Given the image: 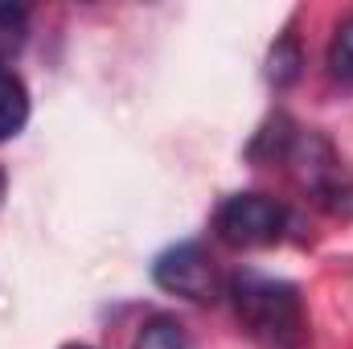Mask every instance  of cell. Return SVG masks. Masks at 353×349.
Listing matches in <instances>:
<instances>
[{
  "label": "cell",
  "mask_w": 353,
  "mask_h": 349,
  "mask_svg": "<svg viewBox=\"0 0 353 349\" xmlns=\"http://www.w3.org/2000/svg\"><path fill=\"white\" fill-rule=\"evenodd\" d=\"M230 300L247 333L267 349H300L304 341V304L288 279L263 271H239L230 279Z\"/></svg>",
  "instance_id": "1"
},
{
  "label": "cell",
  "mask_w": 353,
  "mask_h": 349,
  "mask_svg": "<svg viewBox=\"0 0 353 349\" xmlns=\"http://www.w3.org/2000/svg\"><path fill=\"white\" fill-rule=\"evenodd\" d=\"M288 210L267 193H234L222 201L214 230L226 247H267L283 235Z\"/></svg>",
  "instance_id": "2"
},
{
  "label": "cell",
  "mask_w": 353,
  "mask_h": 349,
  "mask_svg": "<svg viewBox=\"0 0 353 349\" xmlns=\"http://www.w3.org/2000/svg\"><path fill=\"white\" fill-rule=\"evenodd\" d=\"M152 279L165 292L185 296V300H197V304L218 300V292H222L218 267H214V259L197 243H176V247H169L161 259L152 263Z\"/></svg>",
  "instance_id": "3"
},
{
  "label": "cell",
  "mask_w": 353,
  "mask_h": 349,
  "mask_svg": "<svg viewBox=\"0 0 353 349\" xmlns=\"http://www.w3.org/2000/svg\"><path fill=\"white\" fill-rule=\"evenodd\" d=\"M29 123V94H25V83L0 66V140H12L21 128Z\"/></svg>",
  "instance_id": "4"
},
{
  "label": "cell",
  "mask_w": 353,
  "mask_h": 349,
  "mask_svg": "<svg viewBox=\"0 0 353 349\" xmlns=\"http://www.w3.org/2000/svg\"><path fill=\"white\" fill-rule=\"evenodd\" d=\"M300 66H304V54H300V41L292 33H283L275 46H271V58H267V74L275 87H292L300 79Z\"/></svg>",
  "instance_id": "5"
},
{
  "label": "cell",
  "mask_w": 353,
  "mask_h": 349,
  "mask_svg": "<svg viewBox=\"0 0 353 349\" xmlns=\"http://www.w3.org/2000/svg\"><path fill=\"white\" fill-rule=\"evenodd\" d=\"M25 37H29V12L21 4H0V66L25 46Z\"/></svg>",
  "instance_id": "6"
},
{
  "label": "cell",
  "mask_w": 353,
  "mask_h": 349,
  "mask_svg": "<svg viewBox=\"0 0 353 349\" xmlns=\"http://www.w3.org/2000/svg\"><path fill=\"white\" fill-rule=\"evenodd\" d=\"M132 349H185V329L173 317H152L140 333Z\"/></svg>",
  "instance_id": "7"
},
{
  "label": "cell",
  "mask_w": 353,
  "mask_h": 349,
  "mask_svg": "<svg viewBox=\"0 0 353 349\" xmlns=\"http://www.w3.org/2000/svg\"><path fill=\"white\" fill-rule=\"evenodd\" d=\"M329 66L341 83H353V17L337 25V33L329 41Z\"/></svg>",
  "instance_id": "8"
},
{
  "label": "cell",
  "mask_w": 353,
  "mask_h": 349,
  "mask_svg": "<svg viewBox=\"0 0 353 349\" xmlns=\"http://www.w3.org/2000/svg\"><path fill=\"white\" fill-rule=\"evenodd\" d=\"M0 197H4V173H0Z\"/></svg>",
  "instance_id": "9"
},
{
  "label": "cell",
  "mask_w": 353,
  "mask_h": 349,
  "mask_svg": "<svg viewBox=\"0 0 353 349\" xmlns=\"http://www.w3.org/2000/svg\"><path fill=\"white\" fill-rule=\"evenodd\" d=\"M66 349H87V346H66Z\"/></svg>",
  "instance_id": "10"
}]
</instances>
